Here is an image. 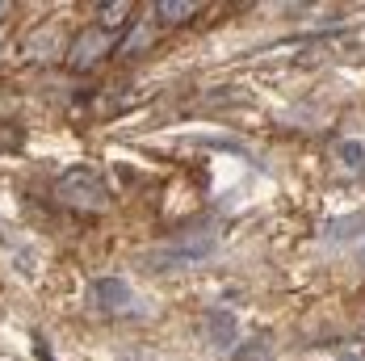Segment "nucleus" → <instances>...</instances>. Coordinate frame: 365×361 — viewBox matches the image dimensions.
Listing matches in <instances>:
<instances>
[{
  "instance_id": "1",
  "label": "nucleus",
  "mask_w": 365,
  "mask_h": 361,
  "mask_svg": "<svg viewBox=\"0 0 365 361\" xmlns=\"http://www.w3.org/2000/svg\"><path fill=\"white\" fill-rule=\"evenodd\" d=\"M55 193H59V202L68 206V210H80V215H101V210H110V189H106V180L97 168H84V164H76L68 168L59 185H55Z\"/></svg>"
},
{
  "instance_id": "2",
  "label": "nucleus",
  "mask_w": 365,
  "mask_h": 361,
  "mask_svg": "<svg viewBox=\"0 0 365 361\" xmlns=\"http://www.w3.org/2000/svg\"><path fill=\"white\" fill-rule=\"evenodd\" d=\"M210 253H215V235H189V240L168 244V248H155V256H147V269L173 273V269H189V265L210 260Z\"/></svg>"
},
{
  "instance_id": "3",
  "label": "nucleus",
  "mask_w": 365,
  "mask_h": 361,
  "mask_svg": "<svg viewBox=\"0 0 365 361\" xmlns=\"http://www.w3.org/2000/svg\"><path fill=\"white\" fill-rule=\"evenodd\" d=\"M93 302H97L106 315H130V311H139L135 290L126 286V282H118V278H101V282H93Z\"/></svg>"
},
{
  "instance_id": "4",
  "label": "nucleus",
  "mask_w": 365,
  "mask_h": 361,
  "mask_svg": "<svg viewBox=\"0 0 365 361\" xmlns=\"http://www.w3.org/2000/svg\"><path fill=\"white\" fill-rule=\"evenodd\" d=\"M106 51H110V34H106V30H84V34L72 42L68 68H76V72H88V68H97V63L106 59Z\"/></svg>"
},
{
  "instance_id": "5",
  "label": "nucleus",
  "mask_w": 365,
  "mask_h": 361,
  "mask_svg": "<svg viewBox=\"0 0 365 361\" xmlns=\"http://www.w3.org/2000/svg\"><path fill=\"white\" fill-rule=\"evenodd\" d=\"M151 13H155L160 26H181V21H189V17L197 13V4H193V0H155Z\"/></svg>"
},
{
  "instance_id": "6",
  "label": "nucleus",
  "mask_w": 365,
  "mask_h": 361,
  "mask_svg": "<svg viewBox=\"0 0 365 361\" xmlns=\"http://www.w3.org/2000/svg\"><path fill=\"white\" fill-rule=\"evenodd\" d=\"M97 17H101V30H106V34H118V30L135 17V4H130V0H113V4H101V9H97Z\"/></svg>"
},
{
  "instance_id": "7",
  "label": "nucleus",
  "mask_w": 365,
  "mask_h": 361,
  "mask_svg": "<svg viewBox=\"0 0 365 361\" xmlns=\"http://www.w3.org/2000/svg\"><path fill=\"white\" fill-rule=\"evenodd\" d=\"M210 336H215L219 345H231V340H235V320H231V315H210Z\"/></svg>"
},
{
  "instance_id": "8",
  "label": "nucleus",
  "mask_w": 365,
  "mask_h": 361,
  "mask_svg": "<svg viewBox=\"0 0 365 361\" xmlns=\"http://www.w3.org/2000/svg\"><path fill=\"white\" fill-rule=\"evenodd\" d=\"M340 160L349 164V168H365V143H340Z\"/></svg>"
},
{
  "instance_id": "9",
  "label": "nucleus",
  "mask_w": 365,
  "mask_h": 361,
  "mask_svg": "<svg viewBox=\"0 0 365 361\" xmlns=\"http://www.w3.org/2000/svg\"><path fill=\"white\" fill-rule=\"evenodd\" d=\"M135 46H147V30H135V34L126 38V42H122V55H130Z\"/></svg>"
},
{
  "instance_id": "10",
  "label": "nucleus",
  "mask_w": 365,
  "mask_h": 361,
  "mask_svg": "<svg viewBox=\"0 0 365 361\" xmlns=\"http://www.w3.org/2000/svg\"><path fill=\"white\" fill-rule=\"evenodd\" d=\"M361 260H365V253H361Z\"/></svg>"
}]
</instances>
